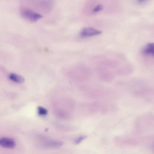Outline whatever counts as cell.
I'll list each match as a JSON object with an SVG mask.
<instances>
[{
  "label": "cell",
  "mask_w": 154,
  "mask_h": 154,
  "mask_svg": "<svg viewBox=\"0 0 154 154\" xmlns=\"http://www.w3.org/2000/svg\"><path fill=\"white\" fill-rule=\"evenodd\" d=\"M85 137V136H81L78 137L75 140L74 143L76 144H78L81 142Z\"/></svg>",
  "instance_id": "obj_9"
},
{
  "label": "cell",
  "mask_w": 154,
  "mask_h": 154,
  "mask_svg": "<svg viewBox=\"0 0 154 154\" xmlns=\"http://www.w3.org/2000/svg\"><path fill=\"white\" fill-rule=\"evenodd\" d=\"M103 8V7L102 5H98L94 8L93 10V12L94 13L98 12L102 10Z\"/></svg>",
  "instance_id": "obj_8"
},
{
  "label": "cell",
  "mask_w": 154,
  "mask_h": 154,
  "mask_svg": "<svg viewBox=\"0 0 154 154\" xmlns=\"http://www.w3.org/2000/svg\"><path fill=\"white\" fill-rule=\"evenodd\" d=\"M22 17L27 20L35 22L43 17L41 15L29 9H24L21 12Z\"/></svg>",
  "instance_id": "obj_1"
},
{
  "label": "cell",
  "mask_w": 154,
  "mask_h": 154,
  "mask_svg": "<svg viewBox=\"0 0 154 154\" xmlns=\"http://www.w3.org/2000/svg\"><path fill=\"white\" fill-rule=\"evenodd\" d=\"M0 146L5 148L12 149L15 146L16 143L11 138L2 137L0 138Z\"/></svg>",
  "instance_id": "obj_3"
},
{
  "label": "cell",
  "mask_w": 154,
  "mask_h": 154,
  "mask_svg": "<svg viewBox=\"0 0 154 154\" xmlns=\"http://www.w3.org/2000/svg\"><path fill=\"white\" fill-rule=\"evenodd\" d=\"M47 144L49 146L53 147L59 146L62 144V143L57 141L51 140L47 142Z\"/></svg>",
  "instance_id": "obj_6"
},
{
  "label": "cell",
  "mask_w": 154,
  "mask_h": 154,
  "mask_svg": "<svg viewBox=\"0 0 154 154\" xmlns=\"http://www.w3.org/2000/svg\"><path fill=\"white\" fill-rule=\"evenodd\" d=\"M146 0H137V2H138L139 3H141L143 2H144L145 1H146Z\"/></svg>",
  "instance_id": "obj_10"
},
{
  "label": "cell",
  "mask_w": 154,
  "mask_h": 154,
  "mask_svg": "<svg viewBox=\"0 0 154 154\" xmlns=\"http://www.w3.org/2000/svg\"><path fill=\"white\" fill-rule=\"evenodd\" d=\"M142 52L145 55H150L153 56L154 53V44L150 43L147 44L143 49Z\"/></svg>",
  "instance_id": "obj_5"
},
{
  "label": "cell",
  "mask_w": 154,
  "mask_h": 154,
  "mask_svg": "<svg viewBox=\"0 0 154 154\" xmlns=\"http://www.w3.org/2000/svg\"><path fill=\"white\" fill-rule=\"evenodd\" d=\"M9 79L11 81L18 83H22L25 81V79L22 76L14 73L10 74Z\"/></svg>",
  "instance_id": "obj_4"
},
{
  "label": "cell",
  "mask_w": 154,
  "mask_h": 154,
  "mask_svg": "<svg viewBox=\"0 0 154 154\" xmlns=\"http://www.w3.org/2000/svg\"><path fill=\"white\" fill-rule=\"evenodd\" d=\"M38 113L41 116H45L47 114V110L45 108L41 106L38 108Z\"/></svg>",
  "instance_id": "obj_7"
},
{
  "label": "cell",
  "mask_w": 154,
  "mask_h": 154,
  "mask_svg": "<svg viewBox=\"0 0 154 154\" xmlns=\"http://www.w3.org/2000/svg\"><path fill=\"white\" fill-rule=\"evenodd\" d=\"M102 33L101 31L91 27L85 28L80 32L81 35L83 37H89L97 35Z\"/></svg>",
  "instance_id": "obj_2"
}]
</instances>
